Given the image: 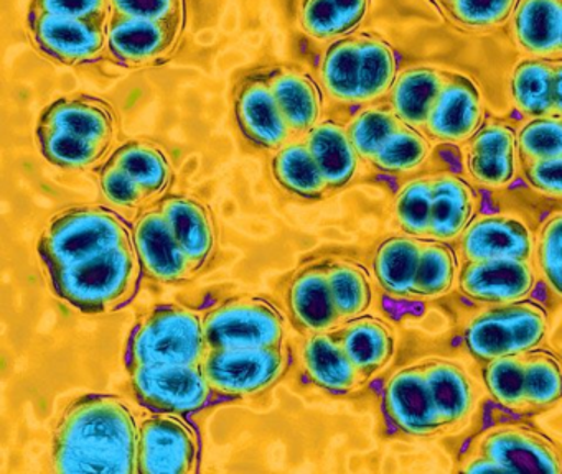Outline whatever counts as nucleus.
Listing matches in <instances>:
<instances>
[{"mask_svg": "<svg viewBox=\"0 0 562 474\" xmlns=\"http://www.w3.org/2000/svg\"><path fill=\"white\" fill-rule=\"evenodd\" d=\"M139 425L123 398L87 394L68 405L52 443L58 473H137Z\"/></svg>", "mask_w": 562, "mask_h": 474, "instance_id": "f257e3e1", "label": "nucleus"}, {"mask_svg": "<svg viewBox=\"0 0 562 474\" xmlns=\"http://www.w3.org/2000/svg\"><path fill=\"white\" fill-rule=\"evenodd\" d=\"M397 72L393 46L371 33H351L334 40L318 63L322 88L345 105L383 101Z\"/></svg>", "mask_w": 562, "mask_h": 474, "instance_id": "f03ea898", "label": "nucleus"}, {"mask_svg": "<svg viewBox=\"0 0 562 474\" xmlns=\"http://www.w3.org/2000/svg\"><path fill=\"white\" fill-rule=\"evenodd\" d=\"M143 266L134 240L61 269L45 270L52 292L78 312H116L139 289Z\"/></svg>", "mask_w": 562, "mask_h": 474, "instance_id": "7ed1b4c3", "label": "nucleus"}, {"mask_svg": "<svg viewBox=\"0 0 562 474\" xmlns=\"http://www.w3.org/2000/svg\"><path fill=\"white\" fill-rule=\"evenodd\" d=\"M206 345L203 316L179 305H157L139 319L127 339V371L150 365H200Z\"/></svg>", "mask_w": 562, "mask_h": 474, "instance_id": "20e7f679", "label": "nucleus"}, {"mask_svg": "<svg viewBox=\"0 0 562 474\" xmlns=\"http://www.w3.org/2000/svg\"><path fill=\"white\" fill-rule=\"evenodd\" d=\"M131 240L133 233L114 211L71 207L48 221L38 239L37 252L45 270L61 269Z\"/></svg>", "mask_w": 562, "mask_h": 474, "instance_id": "39448f33", "label": "nucleus"}, {"mask_svg": "<svg viewBox=\"0 0 562 474\" xmlns=\"http://www.w3.org/2000/svg\"><path fill=\"white\" fill-rule=\"evenodd\" d=\"M549 316L538 303L521 302L492 305L475 313L463 329V341L476 361L505 356H521L544 341Z\"/></svg>", "mask_w": 562, "mask_h": 474, "instance_id": "423d86ee", "label": "nucleus"}, {"mask_svg": "<svg viewBox=\"0 0 562 474\" xmlns=\"http://www.w3.org/2000/svg\"><path fill=\"white\" fill-rule=\"evenodd\" d=\"M206 345L218 348H274L284 341L285 321L269 300L235 296L203 316Z\"/></svg>", "mask_w": 562, "mask_h": 474, "instance_id": "0eeeda50", "label": "nucleus"}, {"mask_svg": "<svg viewBox=\"0 0 562 474\" xmlns=\"http://www.w3.org/2000/svg\"><path fill=\"white\" fill-rule=\"evenodd\" d=\"M130 374L134 397L154 414L187 417L223 400L210 385L202 364L150 365Z\"/></svg>", "mask_w": 562, "mask_h": 474, "instance_id": "6e6552de", "label": "nucleus"}, {"mask_svg": "<svg viewBox=\"0 0 562 474\" xmlns=\"http://www.w3.org/2000/svg\"><path fill=\"white\" fill-rule=\"evenodd\" d=\"M202 369L220 397H255L279 381L285 352L282 346L209 349Z\"/></svg>", "mask_w": 562, "mask_h": 474, "instance_id": "1a4fd4ad", "label": "nucleus"}, {"mask_svg": "<svg viewBox=\"0 0 562 474\" xmlns=\"http://www.w3.org/2000/svg\"><path fill=\"white\" fill-rule=\"evenodd\" d=\"M199 458V435L180 415L154 414L139 425L137 473H195Z\"/></svg>", "mask_w": 562, "mask_h": 474, "instance_id": "9d476101", "label": "nucleus"}, {"mask_svg": "<svg viewBox=\"0 0 562 474\" xmlns=\"http://www.w3.org/2000/svg\"><path fill=\"white\" fill-rule=\"evenodd\" d=\"M27 30L38 52L64 65L90 61L108 42L106 19H74L29 9Z\"/></svg>", "mask_w": 562, "mask_h": 474, "instance_id": "9b49d317", "label": "nucleus"}, {"mask_svg": "<svg viewBox=\"0 0 562 474\" xmlns=\"http://www.w3.org/2000/svg\"><path fill=\"white\" fill-rule=\"evenodd\" d=\"M463 167L473 183L490 190L508 187L521 173L518 131L502 119H485L462 144Z\"/></svg>", "mask_w": 562, "mask_h": 474, "instance_id": "f8f14e48", "label": "nucleus"}, {"mask_svg": "<svg viewBox=\"0 0 562 474\" xmlns=\"http://www.w3.org/2000/svg\"><path fill=\"white\" fill-rule=\"evenodd\" d=\"M476 451L496 461L505 473L562 474V448L525 425H499L485 431Z\"/></svg>", "mask_w": 562, "mask_h": 474, "instance_id": "ddd939ff", "label": "nucleus"}, {"mask_svg": "<svg viewBox=\"0 0 562 474\" xmlns=\"http://www.w3.org/2000/svg\"><path fill=\"white\" fill-rule=\"evenodd\" d=\"M485 122V102L479 84L459 71L447 69L442 91L427 119V137L439 144H465Z\"/></svg>", "mask_w": 562, "mask_h": 474, "instance_id": "4468645a", "label": "nucleus"}, {"mask_svg": "<svg viewBox=\"0 0 562 474\" xmlns=\"http://www.w3.org/2000/svg\"><path fill=\"white\" fill-rule=\"evenodd\" d=\"M235 117L248 142L266 150H279L292 135L269 84L268 69L239 79L235 89Z\"/></svg>", "mask_w": 562, "mask_h": 474, "instance_id": "2eb2a0df", "label": "nucleus"}, {"mask_svg": "<svg viewBox=\"0 0 562 474\" xmlns=\"http://www.w3.org/2000/svg\"><path fill=\"white\" fill-rule=\"evenodd\" d=\"M457 282L467 298L503 305L526 300L535 286L536 269L526 259L476 260L463 262Z\"/></svg>", "mask_w": 562, "mask_h": 474, "instance_id": "dca6fc26", "label": "nucleus"}, {"mask_svg": "<svg viewBox=\"0 0 562 474\" xmlns=\"http://www.w3.org/2000/svg\"><path fill=\"white\" fill-rule=\"evenodd\" d=\"M384 410L411 437H432L446 430L423 365H411L391 375L384 387Z\"/></svg>", "mask_w": 562, "mask_h": 474, "instance_id": "f3484780", "label": "nucleus"}, {"mask_svg": "<svg viewBox=\"0 0 562 474\" xmlns=\"http://www.w3.org/2000/svg\"><path fill=\"white\" fill-rule=\"evenodd\" d=\"M183 23L186 20L156 22L114 15L108 25V53L126 68L153 65L172 53L182 35Z\"/></svg>", "mask_w": 562, "mask_h": 474, "instance_id": "a211bd4d", "label": "nucleus"}, {"mask_svg": "<svg viewBox=\"0 0 562 474\" xmlns=\"http://www.w3.org/2000/svg\"><path fill=\"white\" fill-rule=\"evenodd\" d=\"M463 262L490 259H526L535 257L536 240L521 217L513 214H488L472 219L459 237Z\"/></svg>", "mask_w": 562, "mask_h": 474, "instance_id": "6ab92c4d", "label": "nucleus"}, {"mask_svg": "<svg viewBox=\"0 0 562 474\" xmlns=\"http://www.w3.org/2000/svg\"><path fill=\"white\" fill-rule=\"evenodd\" d=\"M134 247L144 272L164 283H182L195 275L186 250L160 207L146 211L134 224Z\"/></svg>", "mask_w": 562, "mask_h": 474, "instance_id": "aec40b11", "label": "nucleus"}, {"mask_svg": "<svg viewBox=\"0 0 562 474\" xmlns=\"http://www.w3.org/2000/svg\"><path fill=\"white\" fill-rule=\"evenodd\" d=\"M288 305L292 321L305 335L334 331L340 325L328 285L327 263H314L292 276Z\"/></svg>", "mask_w": 562, "mask_h": 474, "instance_id": "412c9836", "label": "nucleus"}, {"mask_svg": "<svg viewBox=\"0 0 562 474\" xmlns=\"http://www.w3.org/2000/svg\"><path fill=\"white\" fill-rule=\"evenodd\" d=\"M38 125L110 147L116 132V114L111 105L101 99L77 95L58 99L48 105L42 112Z\"/></svg>", "mask_w": 562, "mask_h": 474, "instance_id": "4be33fe9", "label": "nucleus"}, {"mask_svg": "<svg viewBox=\"0 0 562 474\" xmlns=\"http://www.w3.org/2000/svg\"><path fill=\"white\" fill-rule=\"evenodd\" d=\"M301 361L305 379L328 394H350L364 382L334 331L307 335L302 342Z\"/></svg>", "mask_w": 562, "mask_h": 474, "instance_id": "5701e85b", "label": "nucleus"}, {"mask_svg": "<svg viewBox=\"0 0 562 474\" xmlns=\"http://www.w3.org/2000/svg\"><path fill=\"white\" fill-rule=\"evenodd\" d=\"M562 0H518L509 35L519 52L532 58L559 59Z\"/></svg>", "mask_w": 562, "mask_h": 474, "instance_id": "b1692460", "label": "nucleus"}, {"mask_svg": "<svg viewBox=\"0 0 562 474\" xmlns=\"http://www.w3.org/2000/svg\"><path fill=\"white\" fill-rule=\"evenodd\" d=\"M447 69L413 65L397 72L384 101L403 124L424 132L430 111L442 91Z\"/></svg>", "mask_w": 562, "mask_h": 474, "instance_id": "393cba45", "label": "nucleus"}, {"mask_svg": "<svg viewBox=\"0 0 562 474\" xmlns=\"http://www.w3.org/2000/svg\"><path fill=\"white\" fill-rule=\"evenodd\" d=\"M159 207L196 275L205 269L216 247L215 224L209 207L189 196L166 198Z\"/></svg>", "mask_w": 562, "mask_h": 474, "instance_id": "a878e982", "label": "nucleus"}, {"mask_svg": "<svg viewBox=\"0 0 562 474\" xmlns=\"http://www.w3.org/2000/svg\"><path fill=\"white\" fill-rule=\"evenodd\" d=\"M335 338L364 381L386 368L394 354V332L374 316H357L334 329Z\"/></svg>", "mask_w": 562, "mask_h": 474, "instance_id": "bb28decb", "label": "nucleus"}, {"mask_svg": "<svg viewBox=\"0 0 562 474\" xmlns=\"http://www.w3.org/2000/svg\"><path fill=\"white\" fill-rule=\"evenodd\" d=\"M269 84L292 134H307L321 122L322 92L301 69L276 66L268 69Z\"/></svg>", "mask_w": 562, "mask_h": 474, "instance_id": "cd10ccee", "label": "nucleus"}, {"mask_svg": "<svg viewBox=\"0 0 562 474\" xmlns=\"http://www.w3.org/2000/svg\"><path fill=\"white\" fill-rule=\"evenodd\" d=\"M432 178V203H430L429 239H459L475 213V196L472 188L462 178L447 171L430 174Z\"/></svg>", "mask_w": 562, "mask_h": 474, "instance_id": "c85d7f7f", "label": "nucleus"}, {"mask_svg": "<svg viewBox=\"0 0 562 474\" xmlns=\"http://www.w3.org/2000/svg\"><path fill=\"white\" fill-rule=\"evenodd\" d=\"M305 142L330 191L341 190L355 180L361 157L344 124L331 119L321 121L307 132Z\"/></svg>", "mask_w": 562, "mask_h": 474, "instance_id": "c756f323", "label": "nucleus"}, {"mask_svg": "<svg viewBox=\"0 0 562 474\" xmlns=\"http://www.w3.org/2000/svg\"><path fill=\"white\" fill-rule=\"evenodd\" d=\"M434 404L446 428L462 424L475 407L476 391L463 368L446 359H430L423 364Z\"/></svg>", "mask_w": 562, "mask_h": 474, "instance_id": "7c9ffc66", "label": "nucleus"}, {"mask_svg": "<svg viewBox=\"0 0 562 474\" xmlns=\"http://www.w3.org/2000/svg\"><path fill=\"white\" fill-rule=\"evenodd\" d=\"M370 0H299L301 29L318 42L351 35L367 19Z\"/></svg>", "mask_w": 562, "mask_h": 474, "instance_id": "2f4dec72", "label": "nucleus"}, {"mask_svg": "<svg viewBox=\"0 0 562 474\" xmlns=\"http://www.w3.org/2000/svg\"><path fill=\"white\" fill-rule=\"evenodd\" d=\"M423 239L400 234L384 239L374 250L373 270L384 292L413 296Z\"/></svg>", "mask_w": 562, "mask_h": 474, "instance_id": "473e14b6", "label": "nucleus"}, {"mask_svg": "<svg viewBox=\"0 0 562 474\" xmlns=\"http://www.w3.org/2000/svg\"><path fill=\"white\" fill-rule=\"evenodd\" d=\"M279 187L302 200H322L330 191L307 142H288L272 158Z\"/></svg>", "mask_w": 562, "mask_h": 474, "instance_id": "72a5a7b5", "label": "nucleus"}, {"mask_svg": "<svg viewBox=\"0 0 562 474\" xmlns=\"http://www.w3.org/2000/svg\"><path fill=\"white\" fill-rule=\"evenodd\" d=\"M508 91L526 119L552 114V59L519 58L509 72Z\"/></svg>", "mask_w": 562, "mask_h": 474, "instance_id": "f704fd0d", "label": "nucleus"}, {"mask_svg": "<svg viewBox=\"0 0 562 474\" xmlns=\"http://www.w3.org/2000/svg\"><path fill=\"white\" fill-rule=\"evenodd\" d=\"M123 168L140 188L147 198L159 196L169 187L172 170L166 154L156 145L147 142L131 140L121 145L110 158Z\"/></svg>", "mask_w": 562, "mask_h": 474, "instance_id": "c9c22d12", "label": "nucleus"}, {"mask_svg": "<svg viewBox=\"0 0 562 474\" xmlns=\"http://www.w3.org/2000/svg\"><path fill=\"white\" fill-rule=\"evenodd\" d=\"M430 151H432V140L427 137L426 132L401 124V127L376 151L370 165L381 173H413L427 163Z\"/></svg>", "mask_w": 562, "mask_h": 474, "instance_id": "e433bc0d", "label": "nucleus"}, {"mask_svg": "<svg viewBox=\"0 0 562 474\" xmlns=\"http://www.w3.org/2000/svg\"><path fill=\"white\" fill-rule=\"evenodd\" d=\"M328 285L341 323L363 315L373 302V285L367 270L350 260L327 263Z\"/></svg>", "mask_w": 562, "mask_h": 474, "instance_id": "4c0bfd02", "label": "nucleus"}, {"mask_svg": "<svg viewBox=\"0 0 562 474\" xmlns=\"http://www.w3.org/2000/svg\"><path fill=\"white\" fill-rule=\"evenodd\" d=\"M457 273V259L449 244L437 239H423L419 266L413 296L416 298H437L452 290Z\"/></svg>", "mask_w": 562, "mask_h": 474, "instance_id": "58836bf2", "label": "nucleus"}, {"mask_svg": "<svg viewBox=\"0 0 562 474\" xmlns=\"http://www.w3.org/2000/svg\"><path fill=\"white\" fill-rule=\"evenodd\" d=\"M403 122L394 114L386 101L361 105L348 122L347 131L361 160L370 163L384 142L401 127Z\"/></svg>", "mask_w": 562, "mask_h": 474, "instance_id": "ea45409f", "label": "nucleus"}, {"mask_svg": "<svg viewBox=\"0 0 562 474\" xmlns=\"http://www.w3.org/2000/svg\"><path fill=\"white\" fill-rule=\"evenodd\" d=\"M525 359L526 411L546 410L562 398V364L546 351L522 354Z\"/></svg>", "mask_w": 562, "mask_h": 474, "instance_id": "a19ab883", "label": "nucleus"}, {"mask_svg": "<svg viewBox=\"0 0 562 474\" xmlns=\"http://www.w3.org/2000/svg\"><path fill=\"white\" fill-rule=\"evenodd\" d=\"M516 3L518 0H450L439 10L456 29L485 33L509 22Z\"/></svg>", "mask_w": 562, "mask_h": 474, "instance_id": "79ce46f5", "label": "nucleus"}, {"mask_svg": "<svg viewBox=\"0 0 562 474\" xmlns=\"http://www.w3.org/2000/svg\"><path fill=\"white\" fill-rule=\"evenodd\" d=\"M37 144L42 155L55 167L65 170H80L90 167L94 161L100 160L106 154V145L93 144V142L81 140L71 137L55 128L37 124Z\"/></svg>", "mask_w": 562, "mask_h": 474, "instance_id": "37998d69", "label": "nucleus"}, {"mask_svg": "<svg viewBox=\"0 0 562 474\" xmlns=\"http://www.w3.org/2000/svg\"><path fill=\"white\" fill-rule=\"evenodd\" d=\"M430 203H432V178L416 177L403 184L394 200V216L400 229L417 239L430 237Z\"/></svg>", "mask_w": 562, "mask_h": 474, "instance_id": "c03bdc74", "label": "nucleus"}, {"mask_svg": "<svg viewBox=\"0 0 562 474\" xmlns=\"http://www.w3.org/2000/svg\"><path fill=\"white\" fill-rule=\"evenodd\" d=\"M483 382L488 394L503 407L513 411H526L525 359L505 356L485 362Z\"/></svg>", "mask_w": 562, "mask_h": 474, "instance_id": "a18cd8bd", "label": "nucleus"}, {"mask_svg": "<svg viewBox=\"0 0 562 474\" xmlns=\"http://www.w3.org/2000/svg\"><path fill=\"white\" fill-rule=\"evenodd\" d=\"M518 150L521 161L561 157L562 115L526 119L518 128Z\"/></svg>", "mask_w": 562, "mask_h": 474, "instance_id": "49530a36", "label": "nucleus"}, {"mask_svg": "<svg viewBox=\"0 0 562 474\" xmlns=\"http://www.w3.org/2000/svg\"><path fill=\"white\" fill-rule=\"evenodd\" d=\"M536 267L554 295L562 298V213L542 224L536 239Z\"/></svg>", "mask_w": 562, "mask_h": 474, "instance_id": "de8ad7c7", "label": "nucleus"}, {"mask_svg": "<svg viewBox=\"0 0 562 474\" xmlns=\"http://www.w3.org/2000/svg\"><path fill=\"white\" fill-rule=\"evenodd\" d=\"M100 184L104 196L120 207H137L149 200L143 188L123 168L110 160L101 168Z\"/></svg>", "mask_w": 562, "mask_h": 474, "instance_id": "09e8293b", "label": "nucleus"}, {"mask_svg": "<svg viewBox=\"0 0 562 474\" xmlns=\"http://www.w3.org/2000/svg\"><path fill=\"white\" fill-rule=\"evenodd\" d=\"M114 15L127 19L186 20V0H111Z\"/></svg>", "mask_w": 562, "mask_h": 474, "instance_id": "8fccbe9b", "label": "nucleus"}, {"mask_svg": "<svg viewBox=\"0 0 562 474\" xmlns=\"http://www.w3.org/2000/svg\"><path fill=\"white\" fill-rule=\"evenodd\" d=\"M526 183L546 196L562 198V155L544 160L521 161Z\"/></svg>", "mask_w": 562, "mask_h": 474, "instance_id": "3c124183", "label": "nucleus"}, {"mask_svg": "<svg viewBox=\"0 0 562 474\" xmlns=\"http://www.w3.org/2000/svg\"><path fill=\"white\" fill-rule=\"evenodd\" d=\"M31 10L74 16V19H106L111 0H32Z\"/></svg>", "mask_w": 562, "mask_h": 474, "instance_id": "603ef678", "label": "nucleus"}, {"mask_svg": "<svg viewBox=\"0 0 562 474\" xmlns=\"http://www.w3.org/2000/svg\"><path fill=\"white\" fill-rule=\"evenodd\" d=\"M462 471L465 473H505V470L496 461L480 451L463 461Z\"/></svg>", "mask_w": 562, "mask_h": 474, "instance_id": "864d4df0", "label": "nucleus"}, {"mask_svg": "<svg viewBox=\"0 0 562 474\" xmlns=\"http://www.w3.org/2000/svg\"><path fill=\"white\" fill-rule=\"evenodd\" d=\"M552 114L562 115V58L552 59Z\"/></svg>", "mask_w": 562, "mask_h": 474, "instance_id": "5fc2aeb1", "label": "nucleus"}, {"mask_svg": "<svg viewBox=\"0 0 562 474\" xmlns=\"http://www.w3.org/2000/svg\"><path fill=\"white\" fill-rule=\"evenodd\" d=\"M562 58V7H561V30H559V59Z\"/></svg>", "mask_w": 562, "mask_h": 474, "instance_id": "6e6d98bb", "label": "nucleus"}, {"mask_svg": "<svg viewBox=\"0 0 562 474\" xmlns=\"http://www.w3.org/2000/svg\"><path fill=\"white\" fill-rule=\"evenodd\" d=\"M432 2L436 3L439 9H442V7L446 5V3H449L450 0H432Z\"/></svg>", "mask_w": 562, "mask_h": 474, "instance_id": "4d7b16f0", "label": "nucleus"}]
</instances>
